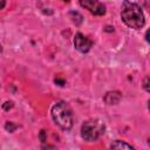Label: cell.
<instances>
[{"instance_id": "cell-1", "label": "cell", "mask_w": 150, "mask_h": 150, "mask_svg": "<svg viewBox=\"0 0 150 150\" xmlns=\"http://www.w3.org/2000/svg\"><path fill=\"white\" fill-rule=\"evenodd\" d=\"M121 18L128 27L134 28V29H139L145 23L144 14H143L141 7L129 0H125L122 4Z\"/></svg>"}, {"instance_id": "cell-2", "label": "cell", "mask_w": 150, "mask_h": 150, "mask_svg": "<svg viewBox=\"0 0 150 150\" xmlns=\"http://www.w3.org/2000/svg\"><path fill=\"white\" fill-rule=\"evenodd\" d=\"M52 117L61 129L69 130L73 127L71 108L66 102H59L52 108Z\"/></svg>"}, {"instance_id": "cell-3", "label": "cell", "mask_w": 150, "mask_h": 150, "mask_svg": "<svg viewBox=\"0 0 150 150\" xmlns=\"http://www.w3.org/2000/svg\"><path fill=\"white\" fill-rule=\"evenodd\" d=\"M104 123L100 120H88L81 127V136L84 141H97L104 132Z\"/></svg>"}, {"instance_id": "cell-4", "label": "cell", "mask_w": 150, "mask_h": 150, "mask_svg": "<svg viewBox=\"0 0 150 150\" xmlns=\"http://www.w3.org/2000/svg\"><path fill=\"white\" fill-rule=\"evenodd\" d=\"M80 5L95 15H103L105 13L104 5L98 0H80Z\"/></svg>"}, {"instance_id": "cell-5", "label": "cell", "mask_w": 150, "mask_h": 150, "mask_svg": "<svg viewBox=\"0 0 150 150\" xmlns=\"http://www.w3.org/2000/svg\"><path fill=\"white\" fill-rule=\"evenodd\" d=\"M74 46L75 48L81 52V53H87L90 50L91 46H93V42L91 40H89L87 36H84L83 34L81 33H77L74 38Z\"/></svg>"}, {"instance_id": "cell-6", "label": "cell", "mask_w": 150, "mask_h": 150, "mask_svg": "<svg viewBox=\"0 0 150 150\" xmlns=\"http://www.w3.org/2000/svg\"><path fill=\"white\" fill-rule=\"evenodd\" d=\"M122 98V94L120 91H109L104 95L103 100L107 104H117Z\"/></svg>"}, {"instance_id": "cell-7", "label": "cell", "mask_w": 150, "mask_h": 150, "mask_svg": "<svg viewBox=\"0 0 150 150\" xmlns=\"http://www.w3.org/2000/svg\"><path fill=\"white\" fill-rule=\"evenodd\" d=\"M110 148H111V149H129V150H132V149H134L130 144H128V143H125V142H122V141H116V142H114V143L110 145Z\"/></svg>"}, {"instance_id": "cell-8", "label": "cell", "mask_w": 150, "mask_h": 150, "mask_svg": "<svg viewBox=\"0 0 150 150\" xmlns=\"http://www.w3.org/2000/svg\"><path fill=\"white\" fill-rule=\"evenodd\" d=\"M69 15H70L73 22H75V25H80V23L82 22V15H81L80 13H77V12H71Z\"/></svg>"}, {"instance_id": "cell-9", "label": "cell", "mask_w": 150, "mask_h": 150, "mask_svg": "<svg viewBox=\"0 0 150 150\" xmlns=\"http://www.w3.org/2000/svg\"><path fill=\"white\" fill-rule=\"evenodd\" d=\"M16 128H18V125H16V124H14V123H13V122H11V121L6 122V124H5V129H6L7 131H9V132H13Z\"/></svg>"}, {"instance_id": "cell-10", "label": "cell", "mask_w": 150, "mask_h": 150, "mask_svg": "<svg viewBox=\"0 0 150 150\" xmlns=\"http://www.w3.org/2000/svg\"><path fill=\"white\" fill-rule=\"evenodd\" d=\"M13 102L12 101H7V102H5L4 103V105H2V108H4V110H9V109H12L13 108Z\"/></svg>"}, {"instance_id": "cell-11", "label": "cell", "mask_w": 150, "mask_h": 150, "mask_svg": "<svg viewBox=\"0 0 150 150\" xmlns=\"http://www.w3.org/2000/svg\"><path fill=\"white\" fill-rule=\"evenodd\" d=\"M143 87H144L145 91H149V76H146V77L144 79V84H143Z\"/></svg>"}, {"instance_id": "cell-12", "label": "cell", "mask_w": 150, "mask_h": 150, "mask_svg": "<svg viewBox=\"0 0 150 150\" xmlns=\"http://www.w3.org/2000/svg\"><path fill=\"white\" fill-rule=\"evenodd\" d=\"M40 139H41V142H46V131L45 130H41V132H40Z\"/></svg>"}, {"instance_id": "cell-13", "label": "cell", "mask_w": 150, "mask_h": 150, "mask_svg": "<svg viewBox=\"0 0 150 150\" xmlns=\"http://www.w3.org/2000/svg\"><path fill=\"white\" fill-rule=\"evenodd\" d=\"M55 83H59V86H63V84H64V80H60V79H55Z\"/></svg>"}, {"instance_id": "cell-14", "label": "cell", "mask_w": 150, "mask_h": 150, "mask_svg": "<svg viewBox=\"0 0 150 150\" xmlns=\"http://www.w3.org/2000/svg\"><path fill=\"white\" fill-rule=\"evenodd\" d=\"M5 7V0H0V9H2Z\"/></svg>"}, {"instance_id": "cell-15", "label": "cell", "mask_w": 150, "mask_h": 150, "mask_svg": "<svg viewBox=\"0 0 150 150\" xmlns=\"http://www.w3.org/2000/svg\"><path fill=\"white\" fill-rule=\"evenodd\" d=\"M1 50H2V47H1V45H0V52H1Z\"/></svg>"}, {"instance_id": "cell-16", "label": "cell", "mask_w": 150, "mask_h": 150, "mask_svg": "<svg viewBox=\"0 0 150 150\" xmlns=\"http://www.w3.org/2000/svg\"><path fill=\"white\" fill-rule=\"evenodd\" d=\"M63 1H69V0H63Z\"/></svg>"}]
</instances>
